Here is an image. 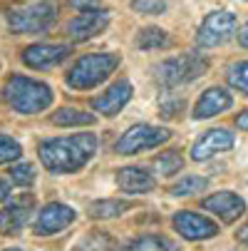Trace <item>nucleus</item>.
<instances>
[{
  "label": "nucleus",
  "mask_w": 248,
  "mask_h": 251,
  "mask_svg": "<svg viewBox=\"0 0 248 251\" xmlns=\"http://www.w3.org/2000/svg\"><path fill=\"white\" fill-rule=\"evenodd\" d=\"M206 70H208V60L201 57L199 52H189V55L164 60L157 67V80L164 87H176V85H184V82H191V80L201 77Z\"/></svg>",
  "instance_id": "20e7f679"
},
{
  "label": "nucleus",
  "mask_w": 248,
  "mask_h": 251,
  "mask_svg": "<svg viewBox=\"0 0 248 251\" xmlns=\"http://www.w3.org/2000/svg\"><path fill=\"white\" fill-rule=\"evenodd\" d=\"M8 197H10V184L5 179H0V201H5Z\"/></svg>",
  "instance_id": "2f4dec72"
},
{
  "label": "nucleus",
  "mask_w": 248,
  "mask_h": 251,
  "mask_svg": "<svg viewBox=\"0 0 248 251\" xmlns=\"http://www.w3.org/2000/svg\"><path fill=\"white\" fill-rule=\"evenodd\" d=\"M181 107H184V102H181V100H174L171 104H169V102H161L159 110H161V117H176V110L181 112Z\"/></svg>",
  "instance_id": "cd10ccee"
},
{
  "label": "nucleus",
  "mask_w": 248,
  "mask_h": 251,
  "mask_svg": "<svg viewBox=\"0 0 248 251\" xmlns=\"http://www.w3.org/2000/svg\"><path fill=\"white\" fill-rule=\"evenodd\" d=\"M97 145H99V139L94 132L45 139L40 145V162L52 174H72V172H80L94 157Z\"/></svg>",
  "instance_id": "f257e3e1"
},
{
  "label": "nucleus",
  "mask_w": 248,
  "mask_h": 251,
  "mask_svg": "<svg viewBox=\"0 0 248 251\" xmlns=\"http://www.w3.org/2000/svg\"><path fill=\"white\" fill-rule=\"evenodd\" d=\"M5 251H25V249H5Z\"/></svg>",
  "instance_id": "72a5a7b5"
},
{
  "label": "nucleus",
  "mask_w": 248,
  "mask_h": 251,
  "mask_svg": "<svg viewBox=\"0 0 248 251\" xmlns=\"http://www.w3.org/2000/svg\"><path fill=\"white\" fill-rule=\"evenodd\" d=\"M154 167H157V172H161L164 176H174L176 172L184 167V159H181V154L176 152V150H169V152H161V154L154 159Z\"/></svg>",
  "instance_id": "412c9836"
},
{
  "label": "nucleus",
  "mask_w": 248,
  "mask_h": 251,
  "mask_svg": "<svg viewBox=\"0 0 248 251\" xmlns=\"http://www.w3.org/2000/svg\"><path fill=\"white\" fill-rule=\"evenodd\" d=\"M20 154H23L20 142H15V139L8 137V134H0V164L15 162V159H20Z\"/></svg>",
  "instance_id": "393cba45"
},
{
  "label": "nucleus",
  "mask_w": 248,
  "mask_h": 251,
  "mask_svg": "<svg viewBox=\"0 0 248 251\" xmlns=\"http://www.w3.org/2000/svg\"><path fill=\"white\" fill-rule=\"evenodd\" d=\"M10 176H13V182H15V184H20V187H30V184L35 182V167L27 164V162L15 164V167L10 169Z\"/></svg>",
  "instance_id": "bb28decb"
},
{
  "label": "nucleus",
  "mask_w": 248,
  "mask_h": 251,
  "mask_svg": "<svg viewBox=\"0 0 248 251\" xmlns=\"http://www.w3.org/2000/svg\"><path fill=\"white\" fill-rule=\"evenodd\" d=\"M55 23V5L50 3H35V5H23V8H13L8 13V25L13 32L20 35H38L50 30V25Z\"/></svg>",
  "instance_id": "39448f33"
},
{
  "label": "nucleus",
  "mask_w": 248,
  "mask_h": 251,
  "mask_svg": "<svg viewBox=\"0 0 248 251\" xmlns=\"http://www.w3.org/2000/svg\"><path fill=\"white\" fill-rule=\"evenodd\" d=\"M231 104H233V97L224 87H208L194 107V120H208L219 112H226Z\"/></svg>",
  "instance_id": "2eb2a0df"
},
{
  "label": "nucleus",
  "mask_w": 248,
  "mask_h": 251,
  "mask_svg": "<svg viewBox=\"0 0 248 251\" xmlns=\"http://www.w3.org/2000/svg\"><path fill=\"white\" fill-rule=\"evenodd\" d=\"M203 209L211 211V214H216L221 222L233 224L246 211V201L238 194H233V192H216V194H211V197L203 199Z\"/></svg>",
  "instance_id": "f8f14e48"
},
{
  "label": "nucleus",
  "mask_w": 248,
  "mask_h": 251,
  "mask_svg": "<svg viewBox=\"0 0 248 251\" xmlns=\"http://www.w3.org/2000/svg\"><path fill=\"white\" fill-rule=\"evenodd\" d=\"M117 65H119V55H114V52L85 55L67 73V85L72 90H92L102 80H107L110 73H114Z\"/></svg>",
  "instance_id": "7ed1b4c3"
},
{
  "label": "nucleus",
  "mask_w": 248,
  "mask_h": 251,
  "mask_svg": "<svg viewBox=\"0 0 248 251\" xmlns=\"http://www.w3.org/2000/svg\"><path fill=\"white\" fill-rule=\"evenodd\" d=\"M117 184L124 194H147L157 187V179L139 167H124L117 172Z\"/></svg>",
  "instance_id": "f3484780"
},
{
  "label": "nucleus",
  "mask_w": 248,
  "mask_h": 251,
  "mask_svg": "<svg viewBox=\"0 0 248 251\" xmlns=\"http://www.w3.org/2000/svg\"><path fill=\"white\" fill-rule=\"evenodd\" d=\"M75 222V211L69 209L67 204L52 201L47 206H43V211L38 214V222H35V234L38 236H50L62 231L65 226H69Z\"/></svg>",
  "instance_id": "9b49d317"
},
{
  "label": "nucleus",
  "mask_w": 248,
  "mask_h": 251,
  "mask_svg": "<svg viewBox=\"0 0 248 251\" xmlns=\"http://www.w3.org/2000/svg\"><path fill=\"white\" fill-rule=\"evenodd\" d=\"M124 251H174V244L161 236H141V239L132 241Z\"/></svg>",
  "instance_id": "4be33fe9"
},
{
  "label": "nucleus",
  "mask_w": 248,
  "mask_h": 251,
  "mask_svg": "<svg viewBox=\"0 0 248 251\" xmlns=\"http://www.w3.org/2000/svg\"><path fill=\"white\" fill-rule=\"evenodd\" d=\"M236 27H238V20H236L233 13H228V10L208 13V15L203 18V23L199 25L196 45H199V48H216V45H224L226 40L233 38Z\"/></svg>",
  "instance_id": "423d86ee"
},
{
  "label": "nucleus",
  "mask_w": 248,
  "mask_h": 251,
  "mask_svg": "<svg viewBox=\"0 0 248 251\" xmlns=\"http://www.w3.org/2000/svg\"><path fill=\"white\" fill-rule=\"evenodd\" d=\"M174 229L189 241H201V239H211L219 234V224L196 211H179L174 217Z\"/></svg>",
  "instance_id": "1a4fd4ad"
},
{
  "label": "nucleus",
  "mask_w": 248,
  "mask_h": 251,
  "mask_svg": "<svg viewBox=\"0 0 248 251\" xmlns=\"http://www.w3.org/2000/svg\"><path fill=\"white\" fill-rule=\"evenodd\" d=\"M233 132L224 129V127H216V129H208L203 132L196 142H194V147H191V159L194 162H206L211 159L214 154L219 152H226L233 147Z\"/></svg>",
  "instance_id": "9d476101"
},
{
  "label": "nucleus",
  "mask_w": 248,
  "mask_h": 251,
  "mask_svg": "<svg viewBox=\"0 0 248 251\" xmlns=\"http://www.w3.org/2000/svg\"><path fill=\"white\" fill-rule=\"evenodd\" d=\"M3 100L18 115H35L52 104V90L45 82L30 80L25 75H13L3 87Z\"/></svg>",
  "instance_id": "f03ea898"
},
{
  "label": "nucleus",
  "mask_w": 248,
  "mask_h": 251,
  "mask_svg": "<svg viewBox=\"0 0 248 251\" xmlns=\"http://www.w3.org/2000/svg\"><path fill=\"white\" fill-rule=\"evenodd\" d=\"M107 25H110V13L107 10H99V8L82 10L77 18H72L67 23V35L77 43H85V40L94 38V35H99Z\"/></svg>",
  "instance_id": "6e6552de"
},
{
  "label": "nucleus",
  "mask_w": 248,
  "mask_h": 251,
  "mask_svg": "<svg viewBox=\"0 0 248 251\" xmlns=\"http://www.w3.org/2000/svg\"><path fill=\"white\" fill-rule=\"evenodd\" d=\"M166 43H169V38L161 27H147L136 35V48L139 50H159Z\"/></svg>",
  "instance_id": "aec40b11"
},
{
  "label": "nucleus",
  "mask_w": 248,
  "mask_h": 251,
  "mask_svg": "<svg viewBox=\"0 0 248 251\" xmlns=\"http://www.w3.org/2000/svg\"><path fill=\"white\" fill-rule=\"evenodd\" d=\"M228 85L236 87L238 92L248 95V60H241L228 67Z\"/></svg>",
  "instance_id": "b1692460"
},
{
  "label": "nucleus",
  "mask_w": 248,
  "mask_h": 251,
  "mask_svg": "<svg viewBox=\"0 0 248 251\" xmlns=\"http://www.w3.org/2000/svg\"><path fill=\"white\" fill-rule=\"evenodd\" d=\"M132 10L141 15H161L166 13V0H132Z\"/></svg>",
  "instance_id": "a878e982"
},
{
  "label": "nucleus",
  "mask_w": 248,
  "mask_h": 251,
  "mask_svg": "<svg viewBox=\"0 0 248 251\" xmlns=\"http://www.w3.org/2000/svg\"><path fill=\"white\" fill-rule=\"evenodd\" d=\"M32 211V197H23L0 209V234H18Z\"/></svg>",
  "instance_id": "dca6fc26"
},
{
  "label": "nucleus",
  "mask_w": 248,
  "mask_h": 251,
  "mask_svg": "<svg viewBox=\"0 0 248 251\" xmlns=\"http://www.w3.org/2000/svg\"><path fill=\"white\" fill-rule=\"evenodd\" d=\"M236 125H238V129H246V132H248V110L236 117Z\"/></svg>",
  "instance_id": "473e14b6"
},
{
  "label": "nucleus",
  "mask_w": 248,
  "mask_h": 251,
  "mask_svg": "<svg viewBox=\"0 0 248 251\" xmlns=\"http://www.w3.org/2000/svg\"><path fill=\"white\" fill-rule=\"evenodd\" d=\"M238 43H241L243 48H248V20L243 23V27H241V32H238Z\"/></svg>",
  "instance_id": "7c9ffc66"
},
{
  "label": "nucleus",
  "mask_w": 248,
  "mask_h": 251,
  "mask_svg": "<svg viewBox=\"0 0 248 251\" xmlns=\"http://www.w3.org/2000/svg\"><path fill=\"white\" fill-rule=\"evenodd\" d=\"M129 100H132V85H129L127 80H119V82H114L104 95H99V97L92 102V107H94L99 115H104V117H114Z\"/></svg>",
  "instance_id": "4468645a"
},
{
  "label": "nucleus",
  "mask_w": 248,
  "mask_h": 251,
  "mask_svg": "<svg viewBox=\"0 0 248 251\" xmlns=\"http://www.w3.org/2000/svg\"><path fill=\"white\" fill-rule=\"evenodd\" d=\"M69 48L67 45H50V43H40V45H30L25 52H23V62L27 67H35V70H45V67H52L57 62H62L67 57Z\"/></svg>",
  "instance_id": "ddd939ff"
},
{
  "label": "nucleus",
  "mask_w": 248,
  "mask_h": 251,
  "mask_svg": "<svg viewBox=\"0 0 248 251\" xmlns=\"http://www.w3.org/2000/svg\"><path fill=\"white\" fill-rule=\"evenodd\" d=\"M206 184H208L206 176H184V179H179V182L171 187V194H174V197H189V194H194V192L206 189Z\"/></svg>",
  "instance_id": "5701e85b"
},
{
  "label": "nucleus",
  "mask_w": 248,
  "mask_h": 251,
  "mask_svg": "<svg viewBox=\"0 0 248 251\" xmlns=\"http://www.w3.org/2000/svg\"><path fill=\"white\" fill-rule=\"evenodd\" d=\"M129 209V201H119V199H102V201H92L90 204V217L92 219H112L119 217Z\"/></svg>",
  "instance_id": "6ab92c4d"
},
{
  "label": "nucleus",
  "mask_w": 248,
  "mask_h": 251,
  "mask_svg": "<svg viewBox=\"0 0 248 251\" xmlns=\"http://www.w3.org/2000/svg\"><path fill=\"white\" fill-rule=\"evenodd\" d=\"M171 129L166 127H154V125H134L132 129H127L119 142H117V152L119 154H136L144 150H154L164 142H169Z\"/></svg>",
  "instance_id": "0eeeda50"
},
{
  "label": "nucleus",
  "mask_w": 248,
  "mask_h": 251,
  "mask_svg": "<svg viewBox=\"0 0 248 251\" xmlns=\"http://www.w3.org/2000/svg\"><path fill=\"white\" fill-rule=\"evenodd\" d=\"M94 122H97V115L77 110V107H62V110L52 115V125H60V127H90Z\"/></svg>",
  "instance_id": "a211bd4d"
},
{
  "label": "nucleus",
  "mask_w": 248,
  "mask_h": 251,
  "mask_svg": "<svg viewBox=\"0 0 248 251\" xmlns=\"http://www.w3.org/2000/svg\"><path fill=\"white\" fill-rule=\"evenodd\" d=\"M236 239H238L241 244H246V246H248V222H246V224L236 231Z\"/></svg>",
  "instance_id": "c756f323"
},
{
  "label": "nucleus",
  "mask_w": 248,
  "mask_h": 251,
  "mask_svg": "<svg viewBox=\"0 0 248 251\" xmlns=\"http://www.w3.org/2000/svg\"><path fill=\"white\" fill-rule=\"evenodd\" d=\"M67 3L75 10H94V8H99L102 0H67Z\"/></svg>",
  "instance_id": "c85d7f7f"
}]
</instances>
